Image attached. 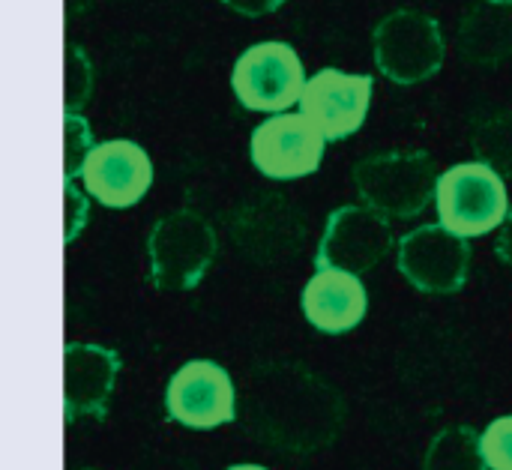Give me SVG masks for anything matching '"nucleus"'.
Listing matches in <instances>:
<instances>
[{
	"mask_svg": "<svg viewBox=\"0 0 512 470\" xmlns=\"http://www.w3.org/2000/svg\"><path fill=\"white\" fill-rule=\"evenodd\" d=\"M243 429L264 447L285 456L327 450L345 429L342 393L303 363H261L240 387Z\"/></svg>",
	"mask_w": 512,
	"mask_h": 470,
	"instance_id": "obj_1",
	"label": "nucleus"
},
{
	"mask_svg": "<svg viewBox=\"0 0 512 470\" xmlns=\"http://www.w3.org/2000/svg\"><path fill=\"white\" fill-rule=\"evenodd\" d=\"M438 177V162L426 150H384L354 165L357 195L384 219H414L429 210Z\"/></svg>",
	"mask_w": 512,
	"mask_h": 470,
	"instance_id": "obj_2",
	"label": "nucleus"
},
{
	"mask_svg": "<svg viewBox=\"0 0 512 470\" xmlns=\"http://www.w3.org/2000/svg\"><path fill=\"white\" fill-rule=\"evenodd\" d=\"M219 255L213 225L192 207L162 216L147 237L150 282L156 291H192Z\"/></svg>",
	"mask_w": 512,
	"mask_h": 470,
	"instance_id": "obj_3",
	"label": "nucleus"
},
{
	"mask_svg": "<svg viewBox=\"0 0 512 470\" xmlns=\"http://www.w3.org/2000/svg\"><path fill=\"white\" fill-rule=\"evenodd\" d=\"M372 54L387 81L414 87L441 72L447 39L432 15L420 9H393L372 30Z\"/></svg>",
	"mask_w": 512,
	"mask_h": 470,
	"instance_id": "obj_4",
	"label": "nucleus"
},
{
	"mask_svg": "<svg viewBox=\"0 0 512 470\" xmlns=\"http://www.w3.org/2000/svg\"><path fill=\"white\" fill-rule=\"evenodd\" d=\"M438 222L465 237H486L501 228L510 213V195L504 177L483 162H459L438 177L435 186Z\"/></svg>",
	"mask_w": 512,
	"mask_h": 470,
	"instance_id": "obj_5",
	"label": "nucleus"
},
{
	"mask_svg": "<svg viewBox=\"0 0 512 470\" xmlns=\"http://www.w3.org/2000/svg\"><path fill=\"white\" fill-rule=\"evenodd\" d=\"M306 78V66L294 45L267 39L249 45L237 57L231 69V90L246 111L282 114L300 102Z\"/></svg>",
	"mask_w": 512,
	"mask_h": 470,
	"instance_id": "obj_6",
	"label": "nucleus"
},
{
	"mask_svg": "<svg viewBox=\"0 0 512 470\" xmlns=\"http://www.w3.org/2000/svg\"><path fill=\"white\" fill-rule=\"evenodd\" d=\"M471 240L447 231L441 222L420 225L396 243L399 273L426 297H453L471 276Z\"/></svg>",
	"mask_w": 512,
	"mask_h": 470,
	"instance_id": "obj_7",
	"label": "nucleus"
},
{
	"mask_svg": "<svg viewBox=\"0 0 512 470\" xmlns=\"http://www.w3.org/2000/svg\"><path fill=\"white\" fill-rule=\"evenodd\" d=\"M396 246L390 219L369 210L366 204H345L327 216L318 240L315 267L363 276L375 270Z\"/></svg>",
	"mask_w": 512,
	"mask_h": 470,
	"instance_id": "obj_8",
	"label": "nucleus"
},
{
	"mask_svg": "<svg viewBox=\"0 0 512 470\" xmlns=\"http://www.w3.org/2000/svg\"><path fill=\"white\" fill-rule=\"evenodd\" d=\"M231 237L243 258L270 267L300 255L306 243V219L285 195L267 192L237 207Z\"/></svg>",
	"mask_w": 512,
	"mask_h": 470,
	"instance_id": "obj_9",
	"label": "nucleus"
},
{
	"mask_svg": "<svg viewBox=\"0 0 512 470\" xmlns=\"http://www.w3.org/2000/svg\"><path fill=\"white\" fill-rule=\"evenodd\" d=\"M375 96L372 75L363 72H342L336 66L318 69L306 78L300 93V114L324 135V141H345L357 135L369 117Z\"/></svg>",
	"mask_w": 512,
	"mask_h": 470,
	"instance_id": "obj_10",
	"label": "nucleus"
},
{
	"mask_svg": "<svg viewBox=\"0 0 512 470\" xmlns=\"http://www.w3.org/2000/svg\"><path fill=\"white\" fill-rule=\"evenodd\" d=\"M165 414L195 432L228 426L237 420V387L225 366L213 360H189L165 387Z\"/></svg>",
	"mask_w": 512,
	"mask_h": 470,
	"instance_id": "obj_11",
	"label": "nucleus"
},
{
	"mask_svg": "<svg viewBox=\"0 0 512 470\" xmlns=\"http://www.w3.org/2000/svg\"><path fill=\"white\" fill-rule=\"evenodd\" d=\"M324 150V135L300 111L270 114L255 126L249 141L252 165L267 180H300L315 174L324 162Z\"/></svg>",
	"mask_w": 512,
	"mask_h": 470,
	"instance_id": "obj_12",
	"label": "nucleus"
},
{
	"mask_svg": "<svg viewBox=\"0 0 512 470\" xmlns=\"http://www.w3.org/2000/svg\"><path fill=\"white\" fill-rule=\"evenodd\" d=\"M84 189L108 210L135 207L153 186V162L147 150L129 138H111L93 144L81 174Z\"/></svg>",
	"mask_w": 512,
	"mask_h": 470,
	"instance_id": "obj_13",
	"label": "nucleus"
},
{
	"mask_svg": "<svg viewBox=\"0 0 512 470\" xmlns=\"http://www.w3.org/2000/svg\"><path fill=\"white\" fill-rule=\"evenodd\" d=\"M123 360L117 351L93 342H66L63 348V423L105 420Z\"/></svg>",
	"mask_w": 512,
	"mask_h": 470,
	"instance_id": "obj_14",
	"label": "nucleus"
},
{
	"mask_svg": "<svg viewBox=\"0 0 512 470\" xmlns=\"http://www.w3.org/2000/svg\"><path fill=\"white\" fill-rule=\"evenodd\" d=\"M300 306L306 321L324 336H345L357 330L369 312V294L360 276L339 270H318L303 294Z\"/></svg>",
	"mask_w": 512,
	"mask_h": 470,
	"instance_id": "obj_15",
	"label": "nucleus"
},
{
	"mask_svg": "<svg viewBox=\"0 0 512 470\" xmlns=\"http://www.w3.org/2000/svg\"><path fill=\"white\" fill-rule=\"evenodd\" d=\"M459 54L471 66H501L512 57V0H474L459 21Z\"/></svg>",
	"mask_w": 512,
	"mask_h": 470,
	"instance_id": "obj_16",
	"label": "nucleus"
},
{
	"mask_svg": "<svg viewBox=\"0 0 512 470\" xmlns=\"http://www.w3.org/2000/svg\"><path fill=\"white\" fill-rule=\"evenodd\" d=\"M423 470H489L480 447V432L462 423L441 429L423 456Z\"/></svg>",
	"mask_w": 512,
	"mask_h": 470,
	"instance_id": "obj_17",
	"label": "nucleus"
},
{
	"mask_svg": "<svg viewBox=\"0 0 512 470\" xmlns=\"http://www.w3.org/2000/svg\"><path fill=\"white\" fill-rule=\"evenodd\" d=\"M471 150L477 162L492 168L498 177L512 180V108H501L477 120L471 132Z\"/></svg>",
	"mask_w": 512,
	"mask_h": 470,
	"instance_id": "obj_18",
	"label": "nucleus"
},
{
	"mask_svg": "<svg viewBox=\"0 0 512 470\" xmlns=\"http://www.w3.org/2000/svg\"><path fill=\"white\" fill-rule=\"evenodd\" d=\"M93 144L90 123L81 114H63V180H75L81 174Z\"/></svg>",
	"mask_w": 512,
	"mask_h": 470,
	"instance_id": "obj_19",
	"label": "nucleus"
},
{
	"mask_svg": "<svg viewBox=\"0 0 512 470\" xmlns=\"http://www.w3.org/2000/svg\"><path fill=\"white\" fill-rule=\"evenodd\" d=\"M93 90V66L87 54L78 45L66 48V96H63V114H78Z\"/></svg>",
	"mask_w": 512,
	"mask_h": 470,
	"instance_id": "obj_20",
	"label": "nucleus"
},
{
	"mask_svg": "<svg viewBox=\"0 0 512 470\" xmlns=\"http://www.w3.org/2000/svg\"><path fill=\"white\" fill-rule=\"evenodd\" d=\"M480 447L489 470H512V414L492 420L480 432Z\"/></svg>",
	"mask_w": 512,
	"mask_h": 470,
	"instance_id": "obj_21",
	"label": "nucleus"
},
{
	"mask_svg": "<svg viewBox=\"0 0 512 470\" xmlns=\"http://www.w3.org/2000/svg\"><path fill=\"white\" fill-rule=\"evenodd\" d=\"M87 195L75 186V180H63V243L72 246L87 225Z\"/></svg>",
	"mask_w": 512,
	"mask_h": 470,
	"instance_id": "obj_22",
	"label": "nucleus"
},
{
	"mask_svg": "<svg viewBox=\"0 0 512 470\" xmlns=\"http://www.w3.org/2000/svg\"><path fill=\"white\" fill-rule=\"evenodd\" d=\"M231 12L237 15H246V18H261V15H270L276 12L285 0H222Z\"/></svg>",
	"mask_w": 512,
	"mask_h": 470,
	"instance_id": "obj_23",
	"label": "nucleus"
},
{
	"mask_svg": "<svg viewBox=\"0 0 512 470\" xmlns=\"http://www.w3.org/2000/svg\"><path fill=\"white\" fill-rule=\"evenodd\" d=\"M495 252H498V258L512 267V207L510 213H507V219L501 222V228H498V240H495Z\"/></svg>",
	"mask_w": 512,
	"mask_h": 470,
	"instance_id": "obj_24",
	"label": "nucleus"
},
{
	"mask_svg": "<svg viewBox=\"0 0 512 470\" xmlns=\"http://www.w3.org/2000/svg\"><path fill=\"white\" fill-rule=\"evenodd\" d=\"M225 470H270V468H261V465H234V468H225Z\"/></svg>",
	"mask_w": 512,
	"mask_h": 470,
	"instance_id": "obj_25",
	"label": "nucleus"
},
{
	"mask_svg": "<svg viewBox=\"0 0 512 470\" xmlns=\"http://www.w3.org/2000/svg\"><path fill=\"white\" fill-rule=\"evenodd\" d=\"M78 470H96V468H78Z\"/></svg>",
	"mask_w": 512,
	"mask_h": 470,
	"instance_id": "obj_26",
	"label": "nucleus"
}]
</instances>
